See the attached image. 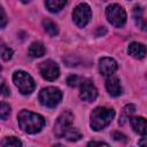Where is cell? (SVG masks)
Returning a JSON list of instances; mask_svg holds the SVG:
<instances>
[{
    "label": "cell",
    "instance_id": "cell-1",
    "mask_svg": "<svg viewBox=\"0 0 147 147\" xmlns=\"http://www.w3.org/2000/svg\"><path fill=\"white\" fill-rule=\"evenodd\" d=\"M17 119H18V125L20 127L26 132V133H30V134H34V133H38L45 125V118L37 114V113H33V111H30V110H22L20 111L18 116H17Z\"/></svg>",
    "mask_w": 147,
    "mask_h": 147
},
{
    "label": "cell",
    "instance_id": "cell-2",
    "mask_svg": "<svg viewBox=\"0 0 147 147\" xmlns=\"http://www.w3.org/2000/svg\"><path fill=\"white\" fill-rule=\"evenodd\" d=\"M115 110L107 107H96L91 113V127L94 131H100L105 129L114 118Z\"/></svg>",
    "mask_w": 147,
    "mask_h": 147
},
{
    "label": "cell",
    "instance_id": "cell-3",
    "mask_svg": "<svg viewBox=\"0 0 147 147\" xmlns=\"http://www.w3.org/2000/svg\"><path fill=\"white\" fill-rule=\"evenodd\" d=\"M13 82L15 86L18 88V91L22 94H31L36 87V83L33 78L25 71L23 70H17L13 75Z\"/></svg>",
    "mask_w": 147,
    "mask_h": 147
},
{
    "label": "cell",
    "instance_id": "cell-4",
    "mask_svg": "<svg viewBox=\"0 0 147 147\" xmlns=\"http://www.w3.org/2000/svg\"><path fill=\"white\" fill-rule=\"evenodd\" d=\"M39 102L48 108H54L56 107L60 101L62 100V92L57 87H45L39 92Z\"/></svg>",
    "mask_w": 147,
    "mask_h": 147
},
{
    "label": "cell",
    "instance_id": "cell-5",
    "mask_svg": "<svg viewBox=\"0 0 147 147\" xmlns=\"http://www.w3.org/2000/svg\"><path fill=\"white\" fill-rule=\"evenodd\" d=\"M106 16L110 24L116 28H122L126 22V13L118 3H111L106 8Z\"/></svg>",
    "mask_w": 147,
    "mask_h": 147
},
{
    "label": "cell",
    "instance_id": "cell-6",
    "mask_svg": "<svg viewBox=\"0 0 147 147\" xmlns=\"http://www.w3.org/2000/svg\"><path fill=\"white\" fill-rule=\"evenodd\" d=\"M72 121H74V115L71 114V111L64 110L63 113H61L60 116L57 117L55 124H54V133H55V136L59 137V138L64 137L65 133L72 127L71 126Z\"/></svg>",
    "mask_w": 147,
    "mask_h": 147
},
{
    "label": "cell",
    "instance_id": "cell-7",
    "mask_svg": "<svg viewBox=\"0 0 147 147\" xmlns=\"http://www.w3.org/2000/svg\"><path fill=\"white\" fill-rule=\"evenodd\" d=\"M91 16H92V11H91V8L87 3H79L75 7L74 11H72V18H74V22L76 23L77 26L79 28H84L91 20Z\"/></svg>",
    "mask_w": 147,
    "mask_h": 147
},
{
    "label": "cell",
    "instance_id": "cell-8",
    "mask_svg": "<svg viewBox=\"0 0 147 147\" xmlns=\"http://www.w3.org/2000/svg\"><path fill=\"white\" fill-rule=\"evenodd\" d=\"M39 72L42 76V78H45L46 80L53 82L55 79H57V77L60 76V68L57 65L56 62H54L53 60H46L41 63H39Z\"/></svg>",
    "mask_w": 147,
    "mask_h": 147
},
{
    "label": "cell",
    "instance_id": "cell-9",
    "mask_svg": "<svg viewBox=\"0 0 147 147\" xmlns=\"http://www.w3.org/2000/svg\"><path fill=\"white\" fill-rule=\"evenodd\" d=\"M79 86H80V94H79V96H80L82 100L87 101V102H92V101H94L96 99L98 90L94 86L92 80L84 79Z\"/></svg>",
    "mask_w": 147,
    "mask_h": 147
},
{
    "label": "cell",
    "instance_id": "cell-10",
    "mask_svg": "<svg viewBox=\"0 0 147 147\" xmlns=\"http://www.w3.org/2000/svg\"><path fill=\"white\" fill-rule=\"evenodd\" d=\"M118 65L117 62L111 59V57H102L99 61V70L101 72V75L103 76H111L116 70H117Z\"/></svg>",
    "mask_w": 147,
    "mask_h": 147
},
{
    "label": "cell",
    "instance_id": "cell-11",
    "mask_svg": "<svg viewBox=\"0 0 147 147\" xmlns=\"http://www.w3.org/2000/svg\"><path fill=\"white\" fill-rule=\"evenodd\" d=\"M127 53H129V55H131L134 59H142V57H145V55L147 53V48L144 44L138 42V41H133L129 45Z\"/></svg>",
    "mask_w": 147,
    "mask_h": 147
},
{
    "label": "cell",
    "instance_id": "cell-12",
    "mask_svg": "<svg viewBox=\"0 0 147 147\" xmlns=\"http://www.w3.org/2000/svg\"><path fill=\"white\" fill-rule=\"evenodd\" d=\"M106 88L111 96H118L122 94V85L117 77H109L106 80Z\"/></svg>",
    "mask_w": 147,
    "mask_h": 147
},
{
    "label": "cell",
    "instance_id": "cell-13",
    "mask_svg": "<svg viewBox=\"0 0 147 147\" xmlns=\"http://www.w3.org/2000/svg\"><path fill=\"white\" fill-rule=\"evenodd\" d=\"M130 124L134 132L139 134H147V119L146 118L140 117V116L132 117L130 119Z\"/></svg>",
    "mask_w": 147,
    "mask_h": 147
},
{
    "label": "cell",
    "instance_id": "cell-14",
    "mask_svg": "<svg viewBox=\"0 0 147 147\" xmlns=\"http://www.w3.org/2000/svg\"><path fill=\"white\" fill-rule=\"evenodd\" d=\"M45 54V46L40 41H34L29 47V55L32 57H40Z\"/></svg>",
    "mask_w": 147,
    "mask_h": 147
},
{
    "label": "cell",
    "instance_id": "cell-15",
    "mask_svg": "<svg viewBox=\"0 0 147 147\" xmlns=\"http://www.w3.org/2000/svg\"><path fill=\"white\" fill-rule=\"evenodd\" d=\"M141 13H142V10H141V8L139 6H136L133 8V17H134V21H136L137 25L141 30L147 31V21L144 20V17L141 16Z\"/></svg>",
    "mask_w": 147,
    "mask_h": 147
},
{
    "label": "cell",
    "instance_id": "cell-16",
    "mask_svg": "<svg viewBox=\"0 0 147 147\" xmlns=\"http://www.w3.org/2000/svg\"><path fill=\"white\" fill-rule=\"evenodd\" d=\"M65 5H67V1L64 0H47L45 2V6L52 13H59Z\"/></svg>",
    "mask_w": 147,
    "mask_h": 147
},
{
    "label": "cell",
    "instance_id": "cell-17",
    "mask_svg": "<svg viewBox=\"0 0 147 147\" xmlns=\"http://www.w3.org/2000/svg\"><path fill=\"white\" fill-rule=\"evenodd\" d=\"M42 26H44L45 31H46L51 37H55V36L59 33L57 25H56L53 21H51V20H48V18H46V20L42 21Z\"/></svg>",
    "mask_w": 147,
    "mask_h": 147
},
{
    "label": "cell",
    "instance_id": "cell-18",
    "mask_svg": "<svg viewBox=\"0 0 147 147\" xmlns=\"http://www.w3.org/2000/svg\"><path fill=\"white\" fill-rule=\"evenodd\" d=\"M2 147H22V141L16 137H6L2 142Z\"/></svg>",
    "mask_w": 147,
    "mask_h": 147
},
{
    "label": "cell",
    "instance_id": "cell-19",
    "mask_svg": "<svg viewBox=\"0 0 147 147\" xmlns=\"http://www.w3.org/2000/svg\"><path fill=\"white\" fill-rule=\"evenodd\" d=\"M64 138H65L67 140H69V141H77V140H79V139L82 138V134H80V132H79L77 129L71 127V129L65 133Z\"/></svg>",
    "mask_w": 147,
    "mask_h": 147
},
{
    "label": "cell",
    "instance_id": "cell-20",
    "mask_svg": "<svg viewBox=\"0 0 147 147\" xmlns=\"http://www.w3.org/2000/svg\"><path fill=\"white\" fill-rule=\"evenodd\" d=\"M136 111V106L134 105H126L124 108H123V114H122V117H121V124L124 123V121L126 118H129L133 113Z\"/></svg>",
    "mask_w": 147,
    "mask_h": 147
},
{
    "label": "cell",
    "instance_id": "cell-21",
    "mask_svg": "<svg viewBox=\"0 0 147 147\" xmlns=\"http://www.w3.org/2000/svg\"><path fill=\"white\" fill-rule=\"evenodd\" d=\"M83 80H84V79H80V78H79L78 76H76V75H70V76L67 78V84H68L69 86H71V87H76V86L80 85Z\"/></svg>",
    "mask_w": 147,
    "mask_h": 147
},
{
    "label": "cell",
    "instance_id": "cell-22",
    "mask_svg": "<svg viewBox=\"0 0 147 147\" xmlns=\"http://www.w3.org/2000/svg\"><path fill=\"white\" fill-rule=\"evenodd\" d=\"M11 56H13V49L7 47L6 45H2L1 46V57L5 61H8L11 59Z\"/></svg>",
    "mask_w": 147,
    "mask_h": 147
},
{
    "label": "cell",
    "instance_id": "cell-23",
    "mask_svg": "<svg viewBox=\"0 0 147 147\" xmlns=\"http://www.w3.org/2000/svg\"><path fill=\"white\" fill-rule=\"evenodd\" d=\"M10 114V107L8 103H6L5 101L1 102V109H0V117L1 119H6Z\"/></svg>",
    "mask_w": 147,
    "mask_h": 147
},
{
    "label": "cell",
    "instance_id": "cell-24",
    "mask_svg": "<svg viewBox=\"0 0 147 147\" xmlns=\"http://www.w3.org/2000/svg\"><path fill=\"white\" fill-rule=\"evenodd\" d=\"M6 24H7V16H6V13H5L3 8L0 7V26L5 28Z\"/></svg>",
    "mask_w": 147,
    "mask_h": 147
},
{
    "label": "cell",
    "instance_id": "cell-25",
    "mask_svg": "<svg viewBox=\"0 0 147 147\" xmlns=\"http://www.w3.org/2000/svg\"><path fill=\"white\" fill-rule=\"evenodd\" d=\"M87 147H109V146L102 141H90L87 144Z\"/></svg>",
    "mask_w": 147,
    "mask_h": 147
},
{
    "label": "cell",
    "instance_id": "cell-26",
    "mask_svg": "<svg viewBox=\"0 0 147 147\" xmlns=\"http://www.w3.org/2000/svg\"><path fill=\"white\" fill-rule=\"evenodd\" d=\"M113 138L115 140H121V141H124L125 140V136L122 134V133H119V132H114L113 133Z\"/></svg>",
    "mask_w": 147,
    "mask_h": 147
},
{
    "label": "cell",
    "instance_id": "cell-27",
    "mask_svg": "<svg viewBox=\"0 0 147 147\" xmlns=\"http://www.w3.org/2000/svg\"><path fill=\"white\" fill-rule=\"evenodd\" d=\"M1 92H2V95H8V94H9V90H7V87H6V84H5V83H2Z\"/></svg>",
    "mask_w": 147,
    "mask_h": 147
},
{
    "label": "cell",
    "instance_id": "cell-28",
    "mask_svg": "<svg viewBox=\"0 0 147 147\" xmlns=\"http://www.w3.org/2000/svg\"><path fill=\"white\" fill-rule=\"evenodd\" d=\"M138 144H139V146H140V147H147V137H146V138L140 139Z\"/></svg>",
    "mask_w": 147,
    "mask_h": 147
},
{
    "label": "cell",
    "instance_id": "cell-29",
    "mask_svg": "<svg viewBox=\"0 0 147 147\" xmlns=\"http://www.w3.org/2000/svg\"><path fill=\"white\" fill-rule=\"evenodd\" d=\"M54 147H63V146H61V145H55Z\"/></svg>",
    "mask_w": 147,
    "mask_h": 147
}]
</instances>
